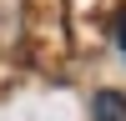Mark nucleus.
Returning a JSON list of instances; mask_svg holds the SVG:
<instances>
[{"instance_id": "1", "label": "nucleus", "mask_w": 126, "mask_h": 121, "mask_svg": "<svg viewBox=\"0 0 126 121\" xmlns=\"http://www.w3.org/2000/svg\"><path fill=\"white\" fill-rule=\"evenodd\" d=\"M91 116L96 121H126V96L121 91H101L96 106H91Z\"/></svg>"}, {"instance_id": "2", "label": "nucleus", "mask_w": 126, "mask_h": 121, "mask_svg": "<svg viewBox=\"0 0 126 121\" xmlns=\"http://www.w3.org/2000/svg\"><path fill=\"white\" fill-rule=\"evenodd\" d=\"M111 35H116V45H121V56H126V10H116V20H111Z\"/></svg>"}]
</instances>
